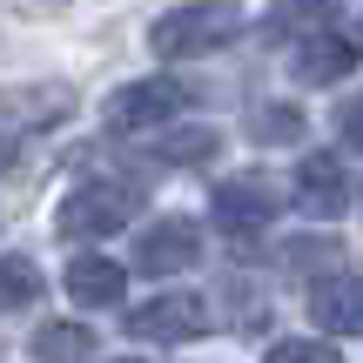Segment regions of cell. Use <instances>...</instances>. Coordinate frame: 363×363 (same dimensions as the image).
Listing matches in <instances>:
<instances>
[{"instance_id":"obj_5","label":"cell","mask_w":363,"mask_h":363,"mask_svg":"<svg viewBox=\"0 0 363 363\" xmlns=\"http://www.w3.org/2000/svg\"><path fill=\"white\" fill-rule=\"evenodd\" d=\"M208 208H216V222H222L229 235H256V229H269V222H276L283 189H276L269 175H229V182H216Z\"/></svg>"},{"instance_id":"obj_12","label":"cell","mask_w":363,"mask_h":363,"mask_svg":"<svg viewBox=\"0 0 363 363\" xmlns=\"http://www.w3.org/2000/svg\"><path fill=\"white\" fill-rule=\"evenodd\" d=\"M216 148H222L216 128H162V135L142 142V155L148 162H169V169H195V162H208Z\"/></svg>"},{"instance_id":"obj_4","label":"cell","mask_w":363,"mask_h":363,"mask_svg":"<svg viewBox=\"0 0 363 363\" xmlns=\"http://www.w3.org/2000/svg\"><path fill=\"white\" fill-rule=\"evenodd\" d=\"M208 323H216V310H208V296H195V289H162L155 303L128 310V337L135 343H195Z\"/></svg>"},{"instance_id":"obj_9","label":"cell","mask_w":363,"mask_h":363,"mask_svg":"<svg viewBox=\"0 0 363 363\" xmlns=\"http://www.w3.org/2000/svg\"><path fill=\"white\" fill-rule=\"evenodd\" d=\"M289 202H296L310 222H337V216H350V175H343V162H337V155H303Z\"/></svg>"},{"instance_id":"obj_3","label":"cell","mask_w":363,"mask_h":363,"mask_svg":"<svg viewBox=\"0 0 363 363\" xmlns=\"http://www.w3.org/2000/svg\"><path fill=\"white\" fill-rule=\"evenodd\" d=\"M189 108V88L169 74H148V81H128V88L108 94V128L115 135H148V128H169V121Z\"/></svg>"},{"instance_id":"obj_7","label":"cell","mask_w":363,"mask_h":363,"mask_svg":"<svg viewBox=\"0 0 363 363\" xmlns=\"http://www.w3.org/2000/svg\"><path fill=\"white\" fill-rule=\"evenodd\" d=\"M74 115L67 81H0V128H61Z\"/></svg>"},{"instance_id":"obj_10","label":"cell","mask_w":363,"mask_h":363,"mask_svg":"<svg viewBox=\"0 0 363 363\" xmlns=\"http://www.w3.org/2000/svg\"><path fill=\"white\" fill-rule=\"evenodd\" d=\"M310 323L323 337H363V276H316L310 283Z\"/></svg>"},{"instance_id":"obj_8","label":"cell","mask_w":363,"mask_h":363,"mask_svg":"<svg viewBox=\"0 0 363 363\" xmlns=\"http://www.w3.org/2000/svg\"><path fill=\"white\" fill-rule=\"evenodd\" d=\"M357 61H363V40L343 34V27H330V34L296 40V61H289V74H296L303 88H337L343 74H357Z\"/></svg>"},{"instance_id":"obj_19","label":"cell","mask_w":363,"mask_h":363,"mask_svg":"<svg viewBox=\"0 0 363 363\" xmlns=\"http://www.w3.org/2000/svg\"><path fill=\"white\" fill-rule=\"evenodd\" d=\"M7 169H13V142L0 135V175H7Z\"/></svg>"},{"instance_id":"obj_6","label":"cell","mask_w":363,"mask_h":363,"mask_svg":"<svg viewBox=\"0 0 363 363\" xmlns=\"http://www.w3.org/2000/svg\"><path fill=\"white\" fill-rule=\"evenodd\" d=\"M195 262H202V222L195 216H162L135 235V269L148 276H182Z\"/></svg>"},{"instance_id":"obj_11","label":"cell","mask_w":363,"mask_h":363,"mask_svg":"<svg viewBox=\"0 0 363 363\" xmlns=\"http://www.w3.org/2000/svg\"><path fill=\"white\" fill-rule=\"evenodd\" d=\"M61 289H67L74 310H115L121 289H128V276H121L115 256H74V262H67V276H61Z\"/></svg>"},{"instance_id":"obj_2","label":"cell","mask_w":363,"mask_h":363,"mask_svg":"<svg viewBox=\"0 0 363 363\" xmlns=\"http://www.w3.org/2000/svg\"><path fill=\"white\" fill-rule=\"evenodd\" d=\"M148 189L128 175H94V182H74V189L61 195V208H54V229L67 235V242H88V235H115L128 229L135 216H142Z\"/></svg>"},{"instance_id":"obj_13","label":"cell","mask_w":363,"mask_h":363,"mask_svg":"<svg viewBox=\"0 0 363 363\" xmlns=\"http://www.w3.org/2000/svg\"><path fill=\"white\" fill-rule=\"evenodd\" d=\"M343 0H276L269 7V40H310V34H330Z\"/></svg>"},{"instance_id":"obj_18","label":"cell","mask_w":363,"mask_h":363,"mask_svg":"<svg viewBox=\"0 0 363 363\" xmlns=\"http://www.w3.org/2000/svg\"><path fill=\"white\" fill-rule=\"evenodd\" d=\"M343 142H350L357 155H363V101H350V108H343Z\"/></svg>"},{"instance_id":"obj_16","label":"cell","mask_w":363,"mask_h":363,"mask_svg":"<svg viewBox=\"0 0 363 363\" xmlns=\"http://www.w3.org/2000/svg\"><path fill=\"white\" fill-rule=\"evenodd\" d=\"M249 142H262V148L303 142V108H289V101H269V108H256V115H249Z\"/></svg>"},{"instance_id":"obj_15","label":"cell","mask_w":363,"mask_h":363,"mask_svg":"<svg viewBox=\"0 0 363 363\" xmlns=\"http://www.w3.org/2000/svg\"><path fill=\"white\" fill-rule=\"evenodd\" d=\"M40 289H48V283H40V262L34 256H0V316L27 310Z\"/></svg>"},{"instance_id":"obj_14","label":"cell","mask_w":363,"mask_h":363,"mask_svg":"<svg viewBox=\"0 0 363 363\" xmlns=\"http://www.w3.org/2000/svg\"><path fill=\"white\" fill-rule=\"evenodd\" d=\"M88 350H94V337L81 323H40L34 343H27L34 363H88Z\"/></svg>"},{"instance_id":"obj_1","label":"cell","mask_w":363,"mask_h":363,"mask_svg":"<svg viewBox=\"0 0 363 363\" xmlns=\"http://www.w3.org/2000/svg\"><path fill=\"white\" fill-rule=\"evenodd\" d=\"M242 34V0H182L148 21V48L162 61H202Z\"/></svg>"},{"instance_id":"obj_20","label":"cell","mask_w":363,"mask_h":363,"mask_svg":"<svg viewBox=\"0 0 363 363\" xmlns=\"http://www.w3.org/2000/svg\"><path fill=\"white\" fill-rule=\"evenodd\" d=\"M121 363H135V357H121Z\"/></svg>"},{"instance_id":"obj_17","label":"cell","mask_w":363,"mask_h":363,"mask_svg":"<svg viewBox=\"0 0 363 363\" xmlns=\"http://www.w3.org/2000/svg\"><path fill=\"white\" fill-rule=\"evenodd\" d=\"M269 363H343V350H337V343L289 337V343H269Z\"/></svg>"}]
</instances>
